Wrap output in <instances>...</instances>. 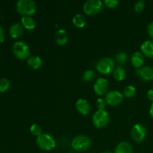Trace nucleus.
<instances>
[{"label": "nucleus", "instance_id": "obj_16", "mask_svg": "<svg viewBox=\"0 0 153 153\" xmlns=\"http://www.w3.org/2000/svg\"><path fill=\"white\" fill-rule=\"evenodd\" d=\"M140 50L143 55L148 58H153V40H148L143 42L140 46Z\"/></svg>", "mask_w": 153, "mask_h": 153}, {"label": "nucleus", "instance_id": "obj_4", "mask_svg": "<svg viewBox=\"0 0 153 153\" xmlns=\"http://www.w3.org/2000/svg\"><path fill=\"white\" fill-rule=\"evenodd\" d=\"M13 53L21 60L28 59L31 55L29 46L24 41H17L13 45Z\"/></svg>", "mask_w": 153, "mask_h": 153}, {"label": "nucleus", "instance_id": "obj_23", "mask_svg": "<svg viewBox=\"0 0 153 153\" xmlns=\"http://www.w3.org/2000/svg\"><path fill=\"white\" fill-rule=\"evenodd\" d=\"M115 60L118 64H123L128 61V55L125 52H120L115 56Z\"/></svg>", "mask_w": 153, "mask_h": 153}, {"label": "nucleus", "instance_id": "obj_5", "mask_svg": "<svg viewBox=\"0 0 153 153\" xmlns=\"http://www.w3.org/2000/svg\"><path fill=\"white\" fill-rule=\"evenodd\" d=\"M110 116L108 112L105 110H97L93 115V123L97 128H104L108 124Z\"/></svg>", "mask_w": 153, "mask_h": 153}, {"label": "nucleus", "instance_id": "obj_26", "mask_svg": "<svg viewBox=\"0 0 153 153\" xmlns=\"http://www.w3.org/2000/svg\"><path fill=\"white\" fill-rule=\"evenodd\" d=\"M10 84L8 79H4V78L0 79V93L7 91L10 88Z\"/></svg>", "mask_w": 153, "mask_h": 153}, {"label": "nucleus", "instance_id": "obj_7", "mask_svg": "<svg viewBox=\"0 0 153 153\" xmlns=\"http://www.w3.org/2000/svg\"><path fill=\"white\" fill-rule=\"evenodd\" d=\"M114 66V61L112 58L106 57V58H102L97 62L96 68L102 74L108 75L113 71Z\"/></svg>", "mask_w": 153, "mask_h": 153}, {"label": "nucleus", "instance_id": "obj_33", "mask_svg": "<svg viewBox=\"0 0 153 153\" xmlns=\"http://www.w3.org/2000/svg\"><path fill=\"white\" fill-rule=\"evenodd\" d=\"M149 114L153 118V102L151 104L150 108H149Z\"/></svg>", "mask_w": 153, "mask_h": 153}, {"label": "nucleus", "instance_id": "obj_13", "mask_svg": "<svg viewBox=\"0 0 153 153\" xmlns=\"http://www.w3.org/2000/svg\"><path fill=\"white\" fill-rule=\"evenodd\" d=\"M54 39L57 44L59 46H64L68 41V34L65 29L61 28L55 32Z\"/></svg>", "mask_w": 153, "mask_h": 153}, {"label": "nucleus", "instance_id": "obj_2", "mask_svg": "<svg viewBox=\"0 0 153 153\" xmlns=\"http://www.w3.org/2000/svg\"><path fill=\"white\" fill-rule=\"evenodd\" d=\"M37 146L43 151H51L55 149L56 146V141L51 134L47 133H43L36 140Z\"/></svg>", "mask_w": 153, "mask_h": 153}, {"label": "nucleus", "instance_id": "obj_11", "mask_svg": "<svg viewBox=\"0 0 153 153\" xmlns=\"http://www.w3.org/2000/svg\"><path fill=\"white\" fill-rule=\"evenodd\" d=\"M135 73L140 79L145 82H150L153 80V67L144 66L139 69H136Z\"/></svg>", "mask_w": 153, "mask_h": 153}, {"label": "nucleus", "instance_id": "obj_17", "mask_svg": "<svg viewBox=\"0 0 153 153\" xmlns=\"http://www.w3.org/2000/svg\"><path fill=\"white\" fill-rule=\"evenodd\" d=\"M114 153H133L132 146L127 141H122L117 144Z\"/></svg>", "mask_w": 153, "mask_h": 153}, {"label": "nucleus", "instance_id": "obj_28", "mask_svg": "<svg viewBox=\"0 0 153 153\" xmlns=\"http://www.w3.org/2000/svg\"><path fill=\"white\" fill-rule=\"evenodd\" d=\"M119 0H105L103 4L108 8H114L119 4Z\"/></svg>", "mask_w": 153, "mask_h": 153}, {"label": "nucleus", "instance_id": "obj_31", "mask_svg": "<svg viewBox=\"0 0 153 153\" xmlns=\"http://www.w3.org/2000/svg\"><path fill=\"white\" fill-rule=\"evenodd\" d=\"M4 39H5V34H4V29L1 26H0V43L4 42Z\"/></svg>", "mask_w": 153, "mask_h": 153}, {"label": "nucleus", "instance_id": "obj_1", "mask_svg": "<svg viewBox=\"0 0 153 153\" xmlns=\"http://www.w3.org/2000/svg\"><path fill=\"white\" fill-rule=\"evenodd\" d=\"M16 10L23 16H31L37 11V6L33 0H19L16 4Z\"/></svg>", "mask_w": 153, "mask_h": 153}, {"label": "nucleus", "instance_id": "obj_15", "mask_svg": "<svg viewBox=\"0 0 153 153\" xmlns=\"http://www.w3.org/2000/svg\"><path fill=\"white\" fill-rule=\"evenodd\" d=\"M23 26L18 22L12 24L11 26L10 27V29H9V34L12 38H19L23 34Z\"/></svg>", "mask_w": 153, "mask_h": 153}, {"label": "nucleus", "instance_id": "obj_6", "mask_svg": "<svg viewBox=\"0 0 153 153\" xmlns=\"http://www.w3.org/2000/svg\"><path fill=\"white\" fill-rule=\"evenodd\" d=\"M103 2L101 0H88L83 5V10L86 14L93 16L100 13L103 8Z\"/></svg>", "mask_w": 153, "mask_h": 153}, {"label": "nucleus", "instance_id": "obj_29", "mask_svg": "<svg viewBox=\"0 0 153 153\" xmlns=\"http://www.w3.org/2000/svg\"><path fill=\"white\" fill-rule=\"evenodd\" d=\"M106 106V102L104 99L99 98L96 101V107L97 110H105Z\"/></svg>", "mask_w": 153, "mask_h": 153}, {"label": "nucleus", "instance_id": "obj_25", "mask_svg": "<svg viewBox=\"0 0 153 153\" xmlns=\"http://www.w3.org/2000/svg\"><path fill=\"white\" fill-rule=\"evenodd\" d=\"M30 132L31 133V134L36 137H39L40 134H43L42 132V128L39 124L34 123L30 127Z\"/></svg>", "mask_w": 153, "mask_h": 153}, {"label": "nucleus", "instance_id": "obj_30", "mask_svg": "<svg viewBox=\"0 0 153 153\" xmlns=\"http://www.w3.org/2000/svg\"><path fill=\"white\" fill-rule=\"evenodd\" d=\"M147 32L149 37H151L152 40H153V22H150L147 26Z\"/></svg>", "mask_w": 153, "mask_h": 153}, {"label": "nucleus", "instance_id": "obj_24", "mask_svg": "<svg viewBox=\"0 0 153 153\" xmlns=\"http://www.w3.org/2000/svg\"><path fill=\"white\" fill-rule=\"evenodd\" d=\"M96 74L94 73V71L93 70H87L84 72L83 76H82V79H83L85 82H91L92 80H94V78H95Z\"/></svg>", "mask_w": 153, "mask_h": 153}, {"label": "nucleus", "instance_id": "obj_22", "mask_svg": "<svg viewBox=\"0 0 153 153\" xmlns=\"http://www.w3.org/2000/svg\"><path fill=\"white\" fill-rule=\"evenodd\" d=\"M136 93V88L133 85H127L123 90V96L127 98H131L134 97Z\"/></svg>", "mask_w": 153, "mask_h": 153}, {"label": "nucleus", "instance_id": "obj_12", "mask_svg": "<svg viewBox=\"0 0 153 153\" xmlns=\"http://www.w3.org/2000/svg\"><path fill=\"white\" fill-rule=\"evenodd\" d=\"M76 108L79 114L85 116L90 112L91 105H90L89 102L87 100H85V99H79L76 102Z\"/></svg>", "mask_w": 153, "mask_h": 153}, {"label": "nucleus", "instance_id": "obj_14", "mask_svg": "<svg viewBox=\"0 0 153 153\" xmlns=\"http://www.w3.org/2000/svg\"><path fill=\"white\" fill-rule=\"evenodd\" d=\"M131 64L136 69H139L143 67L144 63V55L141 52H135L131 57Z\"/></svg>", "mask_w": 153, "mask_h": 153}, {"label": "nucleus", "instance_id": "obj_8", "mask_svg": "<svg viewBox=\"0 0 153 153\" xmlns=\"http://www.w3.org/2000/svg\"><path fill=\"white\" fill-rule=\"evenodd\" d=\"M146 135V129L140 123L134 124L131 129V136L133 140L137 143L143 141Z\"/></svg>", "mask_w": 153, "mask_h": 153}, {"label": "nucleus", "instance_id": "obj_32", "mask_svg": "<svg viewBox=\"0 0 153 153\" xmlns=\"http://www.w3.org/2000/svg\"><path fill=\"white\" fill-rule=\"evenodd\" d=\"M146 95H147V98L153 102V89L149 90Z\"/></svg>", "mask_w": 153, "mask_h": 153}, {"label": "nucleus", "instance_id": "obj_19", "mask_svg": "<svg viewBox=\"0 0 153 153\" xmlns=\"http://www.w3.org/2000/svg\"><path fill=\"white\" fill-rule=\"evenodd\" d=\"M22 25L28 30H32L35 28L36 22L31 16H22L21 19Z\"/></svg>", "mask_w": 153, "mask_h": 153}, {"label": "nucleus", "instance_id": "obj_34", "mask_svg": "<svg viewBox=\"0 0 153 153\" xmlns=\"http://www.w3.org/2000/svg\"><path fill=\"white\" fill-rule=\"evenodd\" d=\"M102 153H112L111 152H109V151H105V152H103Z\"/></svg>", "mask_w": 153, "mask_h": 153}, {"label": "nucleus", "instance_id": "obj_18", "mask_svg": "<svg viewBox=\"0 0 153 153\" xmlns=\"http://www.w3.org/2000/svg\"><path fill=\"white\" fill-rule=\"evenodd\" d=\"M27 64L33 70H37L41 67L43 64V61L40 57L34 55V56H31L27 59Z\"/></svg>", "mask_w": 153, "mask_h": 153}, {"label": "nucleus", "instance_id": "obj_9", "mask_svg": "<svg viewBox=\"0 0 153 153\" xmlns=\"http://www.w3.org/2000/svg\"><path fill=\"white\" fill-rule=\"evenodd\" d=\"M123 94L117 91H111L107 93L105 97L106 104L110 106H117L123 100Z\"/></svg>", "mask_w": 153, "mask_h": 153}, {"label": "nucleus", "instance_id": "obj_10", "mask_svg": "<svg viewBox=\"0 0 153 153\" xmlns=\"http://www.w3.org/2000/svg\"><path fill=\"white\" fill-rule=\"evenodd\" d=\"M108 81L105 78H99L94 85V91L97 95L102 96L106 94L108 90Z\"/></svg>", "mask_w": 153, "mask_h": 153}, {"label": "nucleus", "instance_id": "obj_20", "mask_svg": "<svg viewBox=\"0 0 153 153\" xmlns=\"http://www.w3.org/2000/svg\"><path fill=\"white\" fill-rule=\"evenodd\" d=\"M73 23L77 28H83L86 25L87 19L82 13H77L73 18Z\"/></svg>", "mask_w": 153, "mask_h": 153}, {"label": "nucleus", "instance_id": "obj_27", "mask_svg": "<svg viewBox=\"0 0 153 153\" xmlns=\"http://www.w3.org/2000/svg\"><path fill=\"white\" fill-rule=\"evenodd\" d=\"M145 6H146V3L143 0H140V1H137L134 6V11L137 12V13H140L144 9Z\"/></svg>", "mask_w": 153, "mask_h": 153}, {"label": "nucleus", "instance_id": "obj_21", "mask_svg": "<svg viewBox=\"0 0 153 153\" xmlns=\"http://www.w3.org/2000/svg\"><path fill=\"white\" fill-rule=\"evenodd\" d=\"M113 76L115 80L121 82L126 79V70H124V68H123L122 67H117L114 70Z\"/></svg>", "mask_w": 153, "mask_h": 153}, {"label": "nucleus", "instance_id": "obj_3", "mask_svg": "<svg viewBox=\"0 0 153 153\" xmlns=\"http://www.w3.org/2000/svg\"><path fill=\"white\" fill-rule=\"evenodd\" d=\"M91 146V140L86 135H77L73 139L71 146L75 151L77 152H85L90 149Z\"/></svg>", "mask_w": 153, "mask_h": 153}]
</instances>
